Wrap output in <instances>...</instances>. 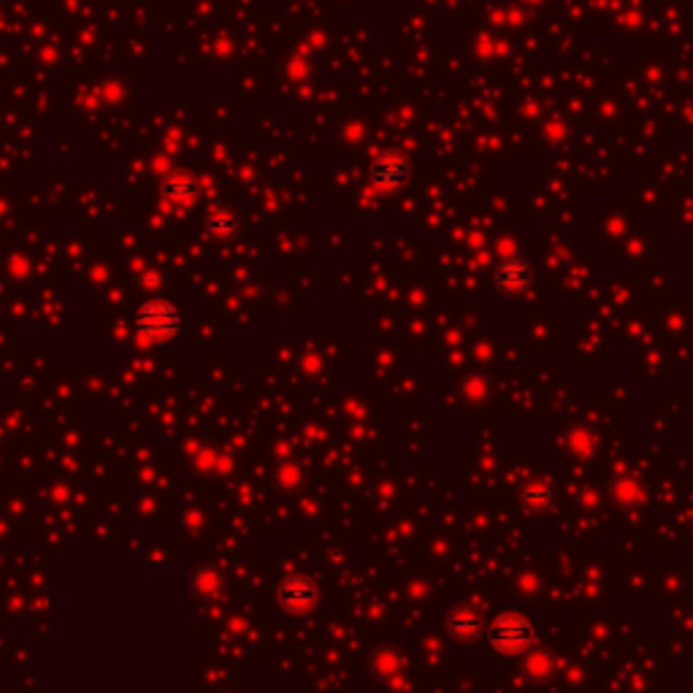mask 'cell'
<instances>
[{
    "instance_id": "obj_1",
    "label": "cell",
    "mask_w": 693,
    "mask_h": 693,
    "mask_svg": "<svg viewBox=\"0 0 693 693\" xmlns=\"http://www.w3.org/2000/svg\"><path fill=\"white\" fill-rule=\"evenodd\" d=\"M485 639L499 656H523L537 642V623L520 609H504L488 623Z\"/></svg>"
},
{
    "instance_id": "obj_2",
    "label": "cell",
    "mask_w": 693,
    "mask_h": 693,
    "mask_svg": "<svg viewBox=\"0 0 693 693\" xmlns=\"http://www.w3.org/2000/svg\"><path fill=\"white\" fill-rule=\"evenodd\" d=\"M134 331L141 339L152 342V344H163L179 336L182 331V314L176 312L173 303L163 301V298H152L146 303H141L134 314Z\"/></svg>"
},
{
    "instance_id": "obj_3",
    "label": "cell",
    "mask_w": 693,
    "mask_h": 693,
    "mask_svg": "<svg viewBox=\"0 0 693 693\" xmlns=\"http://www.w3.org/2000/svg\"><path fill=\"white\" fill-rule=\"evenodd\" d=\"M369 184L374 193L380 195H396L401 190H407L415 179V163L401 154V152H385L380 154L366 173Z\"/></svg>"
},
{
    "instance_id": "obj_4",
    "label": "cell",
    "mask_w": 693,
    "mask_h": 693,
    "mask_svg": "<svg viewBox=\"0 0 693 693\" xmlns=\"http://www.w3.org/2000/svg\"><path fill=\"white\" fill-rule=\"evenodd\" d=\"M320 590L309 574H287L277 585L279 607L290 615H306L317 607Z\"/></svg>"
},
{
    "instance_id": "obj_5",
    "label": "cell",
    "mask_w": 693,
    "mask_h": 693,
    "mask_svg": "<svg viewBox=\"0 0 693 693\" xmlns=\"http://www.w3.org/2000/svg\"><path fill=\"white\" fill-rule=\"evenodd\" d=\"M531 284L534 266L520 252H510L493 266V287L504 295H523Z\"/></svg>"
},
{
    "instance_id": "obj_6",
    "label": "cell",
    "mask_w": 693,
    "mask_h": 693,
    "mask_svg": "<svg viewBox=\"0 0 693 693\" xmlns=\"http://www.w3.org/2000/svg\"><path fill=\"white\" fill-rule=\"evenodd\" d=\"M485 629H488V618L474 604H458L447 612V631L458 642H477L485 637Z\"/></svg>"
},
{
    "instance_id": "obj_7",
    "label": "cell",
    "mask_w": 693,
    "mask_h": 693,
    "mask_svg": "<svg viewBox=\"0 0 693 693\" xmlns=\"http://www.w3.org/2000/svg\"><path fill=\"white\" fill-rule=\"evenodd\" d=\"M203 231L214 242H231L242 231V217L231 206H212L203 214Z\"/></svg>"
},
{
    "instance_id": "obj_8",
    "label": "cell",
    "mask_w": 693,
    "mask_h": 693,
    "mask_svg": "<svg viewBox=\"0 0 693 693\" xmlns=\"http://www.w3.org/2000/svg\"><path fill=\"white\" fill-rule=\"evenodd\" d=\"M198 193H201L198 179H195L190 171H184V168L171 171V173L160 182V195H163L165 201H171V203H190V201L198 198Z\"/></svg>"
},
{
    "instance_id": "obj_9",
    "label": "cell",
    "mask_w": 693,
    "mask_h": 693,
    "mask_svg": "<svg viewBox=\"0 0 693 693\" xmlns=\"http://www.w3.org/2000/svg\"><path fill=\"white\" fill-rule=\"evenodd\" d=\"M520 504L529 510V512H548L550 507H555L558 501V490L555 485L548 480V477H537V480H529L520 493H518Z\"/></svg>"
},
{
    "instance_id": "obj_10",
    "label": "cell",
    "mask_w": 693,
    "mask_h": 693,
    "mask_svg": "<svg viewBox=\"0 0 693 693\" xmlns=\"http://www.w3.org/2000/svg\"><path fill=\"white\" fill-rule=\"evenodd\" d=\"M274 480H277V485L282 490H301L306 485L309 474H306L301 460H282V463H277V469H274Z\"/></svg>"
}]
</instances>
